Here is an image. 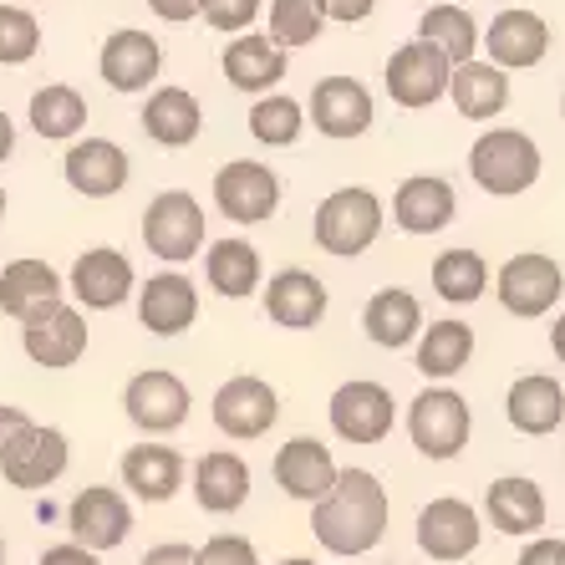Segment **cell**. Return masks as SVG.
Returning a JSON list of instances; mask_svg holds the SVG:
<instances>
[{
	"instance_id": "1",
	"label": "cell",
	"mask_w": 565,
	"mask_h": 565,
	"mask_svg": "<svg viewBox=\"0 0 565 565\" xmlns=\"http://www.w3.org/2000/svg\"><path fill=\"white\" fill-rule=\"evenodd\" d=\"M387 525H393V500L372 469H337L331 489L311 504L316 545L327 555H342V561H356L372 545H382Z\"/></svg>"
},
{
	"instance_id": "2",
	"label": "cell",
	"mask_w": 565,
	"mask_h": 565,
	"mask_svg": "<svg viewBox=\"0 0 565 565\" xmlns=\"http://www.w3.org/2000/svg\"><path fill=\"white\" fill-rule=\"evenodd\" d=\"M403 428H408L413 448H418L423 459L448 463V459H459L463 448H469L473 408H469V397H463L454 382H428V387L408 403V413H403Z\"/></svg>"
},
{
	"instance_id": "3",
	"label": "cell",
	"mask_w": 565,
	"mask_h": 565,
	"mask_svg": "<svg viewBox=\"0 0 565 565\" xmlns=\"http://www.w3.org/2000/svg\"><path fill=\"white\" fill-rule=\"evenodd\" d=\"M382 235V199L362 184L331 189L311 214V239L316 250L337 255V260H356L362 250H372Z\"/></svg>"
},
{
	"instance_id": "4",
	"label": "cell",
	"mask_w": 565,
	"mask_h": 565,
	"mask_svg": "<svg viewBox=\"0 0 565 565\" xmlns=\"http://www.w3.org/2000/svg\"><path fill=\"white\" fill-rule=\"evenodd\" d=\"M469 173L484 194L514 199V194H525V189H535L540 148H535V138L520 128H489V132H479L469 148Z\"/></svg>"
},
{
	"instance_id": "5",
	"label": "cell",
	"mask_w": 565,
	"mask_h": 565,
	"mask_svg": "<svg viewBox=\"0 0 565 565\" xmlns=\"http://www.w3.org/2000/svg\"><path fill=\"white\" fill-rule=\"evenodd\" d=\"M204 204L189 189H158L143 210V245L163 265H184L204 250Z\"/></svg>"
},
{
	"instance_id": "6",
	"label": "cell",
	"mask_w": 565,
	"mask_h": 565,
	"mask_svg": "<svg viewBox=\"0 0 565 565\" xmlns=\"http://www.w3.org/2000/svg\"><path fill=\"white\" fill-rule=\"evenodd\" d=\"M327 418H331V434L342 444L356 448H372L397 428V397L387 382H372V377H352L342 382L327 403Z\"/></svg>"
},
{
	"instance_id": "7",
	"label": "cell",
	"mask_w": 565,
	"mask_h": 565,
	"mask_svg": "<svg viewBox=\"0 0 565 565\" xmlns=\"http://www.w3.org/2000/svg\"><path fill=\"white\" fill-rule=\"evenodd\" d=\"M413 540H418V551L428 555V561L459 565L484 545V514L473 510L469 500H459V494H438V500H428L418 510Z\"/></svg>"
},
{
	"instance_id": "8",
	"label": "cell",
	"mask_w": 565,
	"mask_h": 565,
	"mask_svg": "<svg viewBox=\"0 0 565 565\" xmlns=\"http://www.w3.org/2000/svg\"><path fill=\"white\" fill-rule=\"evenodd\" d=\"M494 296L510 316L520 321H540V316H551L565 296V270L555 255H540V250H520L500 265V276H494Z\"/></svg>"
},
{
	"instance_id": "9",
	"label": "cell",
	"mask_w": 565,
	"mask_h": 565,
	"mask_svg": "<svg viewBox=\"0 0 565 565\" xmlns=\"http://www.w3.org/2000/svg\"><path fill=\"white\" fill-rule=\"evenodd\" d=\"M189 408H194V393H189V382L169 367H143L122 387V413H128V423L148 438L179 434L189 423Z\"/></svg>"
},
{
	"instance_id": "10",
	"label": "cell",
	"mask_w": 565,
	"mask_h": 565,
	"mask_svg": "<svg viewBox=\"0 0 565 565\" xmlns=\"http://www.w3.org/2000/svg\"><path fill=\"white\" fill-rule=\"evenodd\" d=\"M210 418L224 438L235 444H255L280 423V393L255 372H235L230 382H220V393L210 403Z\"/></svg>"
},
{
	"instance_id": "11",
	"label": "cell",
	"mask_w": 565,
	"mask_h": 565,
	"mask_svg": "<svg viewBox=\"0 0 565 565\" xmlns=\"http://www.w3.org/2000/svg\"><path fill=\"white\" fill-rule=\"evenodd\" d=\"M448 72H454V62L438 52L434 41H403L387 56V66H382V82H387V97L397 107L423 113V107H434L448 97Z\"/></svg>"
},
{
	"instance_id": "12",
	"label": "cell",
	"mask_w": 565,
	"mask_h": 565,
	"mask_svg": "<svg viewBox=\"0 0 565 565\" xmlns=\"http://www.w3.org/2000/svg\"><path fill=\"white\" fill-rule=\"evenodd\" d=\"M214 210L230 224H265L280 210V179L270 163L255 158H230L214 173Z\"/></svg>"
},
{
	"instance_id": "13",
	"label": "cell",
	"mask_w": 565,
	"mask_h": 565,
	"mask_svg": "<svg viewBox=\"0 0 565 565\" xmlns=\"http://www.w3.org/2000/svg\"><path fill=\"white\" fill-rule=\"evenodd\" d=\"M66 530H72V540L77 545H87V551L107 555L118 551L122 540L132 535V504L122 489L113 484H87L72 494V504H66Z\"/></svg>"
},
{
	"instance_id": "14",
	"label": "cell",
	"mask_w": 565,
	"mask_h": 565,
	"mask_svg": "<svg viewBox=\"0 0 565 565\" xmlns=\"http://www.w3.org/2000/svg\"><path fill=\"white\" fill-rule=\"evenodd\" d=\"M306 122L331 143H352L377 122V107H372V93L356 77H321L311 103H306Z\"/></svg>"
},
{
	"instance_id": "15",
	"label": "cell",
	"mask_w": 565,
	"mask_h": 565,
	"mask_svg": "<svg viewBox=\"0 0 565 565\" xmlns=\"http://www.w3.org/2000/svg\"><path fill=\"white\" fill-rule=\"evenodd\" d=\"M66 463H72V444H66L62 428H41V423H31L26 434L0 454V479H6L11 489L36 494V489H52L56 479H62Z\"/></svg>"
},
{
	"instance_id": "16",
	"label": "cell",
	"mask_w": 565,
	"mask_h": 565,
	"mask_svg": "<svg viewBox=\"0 0 565 565\" xmlns=\"http://www.w3.org/2000/svg\"><path fill=\"white\" fill-rule=\"evenodd\" d=\"M66 290L77 296L82 311H118L132 290H138V276H132V260L122 250L93 245V250H82L77 260H72Z\"/></svg>"
},
{
	"instance_id": "17",
	"label": "cell",
	"mask_w": 565,
	"mask_h": 565,
	"mask_svg": "<svg viewBox=\"0 0 565 565\" xmlns=\"http://www.w3.org/2000/svg\"><path fill=\"white\" fill-rule=\"evenodd\" d=\"M62 173H66V189L82 199H113L128 189L132 179V158L122 153L113 138H72L62 158Z\"/></svg>"
},
{
	"instance_id": "18",
	"label": "cell",
	"mask_w": 565,
	"mask_h": 565,
	"mask_svg": "<svg viewBox=\"0 0 565 565\" xmlns=\"http://www.w3.org/2000/svg\"><path fill=\"white\" fill-rule=\"evenodd\" d=\"M21 352L36 362V367L46 372H66L77 367L82 356H87V316H82V306H52L46 316H36V321H26L21 327Z\"/></svg>"
},
{
	"instance_id": "19",
	"label": "cell",
	"mask_w": 565,
	"mask_h": 565,
	"mask_svg": "<svg viewBox=\"0 0 565 565\" xmlns=\"http://www.w3.org/2000/svg\"><path fill=\"white\" fill-rule=\"evenodd\" d=\"M260 301H265V316L286 331H311L321 327V316H327V280L306 270V265H286L276 276L260 286Z\"/></svg>"
},
{
	"instance_id": "20",
	"label": "cell",
	"mask_w": 565,
	"mask_h": 565,
	"mask_svg": "<svg viewBox=\"0 0 565 565\" xmlns=\"http://www.w3.org/2000/svg\"><path fill=\"white\" fill-rule=\"evenodd\" d=\"M97 72H103V82L113 93H148L158 82V72H163V46L138 26H118L103 41Z\"/></svg>"
},
{
	"instance_id": "21",
	"label": "cell",
	"mask_w": 565,
	"mask_h": 565,
	"mask_svg": "<svg viewBox=\"0 0 565 565\" xmlns=\"http://www.w3.org/2000/svg\"><path fill=\"white\" fill-rule=\"evenodd\" d=\"M122 489H128L132 500L143 504H169L179 489H184L189 479V463L179 448L158 444V438H143V444H132L128 454H122Z\"/></svg>"
},
{
	"instance_id": "22",
	"label": "cell",
	"mask_w": 565,
	"mask_h": 565,
	"mask_svg": "<svg viewBox=\"0 0 565 565\" xmlns=\"http://www.w3.org/2000/svg\"><path fill=\"white\" fill-rule=\"evenodd\" d=\"M62 301H66V280L46 260H36V255H21V260H11L0 270V311L11 316L15 327H26V321L46 316Z\"/></svg>"
},
{
	"instance_id": "23",
	"label": "cell",
	"mask_w": 565,
	"mask_h": 565,
	"mask_svg": "<svg viewBox=\"0 0 565 565\" xmlns=\"http://www.w3.org/2000/svg\"><path fill=\"white\" fill-rule=\"evenodd\" d=\"M479 46H484L489 62L504 66V72H525V66L545 62V52H551V26H545V15L514 6V11H500L489 21Z\"/></svg>"
},
{
	"instance_id": "24",
	"label": "cell",
	"mask_w": 565,
	"mask_h": 565,
	"mask_svg": "<svg viewBox=\"0 0 565 565\" xmlns=\"http://www.w3.org/2000/svg\"><path fill=\"white\" fill-rule=\"evenodd\" d=\"M138 321L153 337H184L199 321V286L184 270H158L138 286Z\"/></svg>"
},
{
	"instance_id": "25",
	"label": "cell",
	"mask_w": 565,
	"mask_h": 565,
	"mask_svg": "<svg viewBox=\"0 0 565 565\" xmlns=\"http://www.w3.org/2000/svg\"><path fill=\"white\" fill-rule=\"evenodd\" d=\"M270 473H276V489L286 500L316 504L331 489V479H337V459H331V448L321 444V438L301 434V438H290V444L276 448Z\"/></svg>"
},
{
	"instance_id": "26",
	"label": "cell",
	"mask_w": 565,
	"mask_h": 565,
	"mask_svg": "<svg viewBox=\"0 0 565 565\" xmlns=\"http://www.w3.org/2000/svg\"><path fill=\"white\" fill-rule=\"evenodd\" d=\"M504 418H510L514 434H525V438L561 434V423H565L561 377H551V372H525V377H514L510 393H504Z\"/></svg>"
},
{
	"instance_id": "27",
	"label": "cell",
	"mask_w": 565,
	"mask_h": 565,
	"mask_svg": "<svg viewBox=\"0 0 565 565\" xmlns=\"http://www.w3.org/2000/svg\"><path fill=\"white\" fill-rule=\"evenodd\" d=\"M454 214H459V194L438 173H413L393 194V220L403 235H438L454 224Z\"/></svg>"
},
{
	"instance_id": "28",
	"label": "cell",
	"mask_w": 565,
	"mask_h": 565,
	"mask_svg": "<svg viewBox=\"0 0 565 565\" xmlns=\"http://www.w3.org/2000/svg\"><path fill=\"white\" fill-rule=\"evenodd\" d=\"M484 520L500 535H514V540H530L545 530V489L525 473H504L494 484L484 489Z\"/></svg>"
},
{
	"instance_id": "29",
	"label": "cell",
	"mask_w": 565,
	"mask_h": 565,
	"mask_svg": "<svg viewBox=\"0 0 565 565\" xmlns=\"http://www.w3.org/2000/svg\"><path fill=\"white\" fill-rule=\"evenodd\" d=\"M473 347H479V337H473V327L459 321V316L423 321L418 342H413V367L428 382H454L473 362Z\"/></svg>"
},
{
	"instance_id": "30",
	"label": "cell",
	"mask_w": 565,
	"mask_h": 565,
	"mask_svg": "<svg viewBox=\"0 0 565 565\" xmlns=\"http://www.w3.org/2000/svg\"><path fill=\"white\" fill-rule=\"evenodd\" d=\"M224 82L235 93H276V82L286 77V46H276L260 31H239L220 56Z\"/></svg>"
},
{
	"instance_id": "31",
	"label": "cell",
	"mask_w": 565,
	"mask_h": 565,
	"mask_svg": "<svg viewBox=\"0 0 565 565\" xmlns=\"http://www.w3.org/2000/svg\"><path fill=\"white\" fill-rule=\"evenodd\" d=\"M194 500L204 514H235L250 500V463L235 448H210L194 463Z\"/></svg>"
},
{
	"instance_id": "32",
	"label": "cell",
	"mask_w": 565,
	"mask_h": 565,
	"mask_svg": "<svg viewBox=\"0 0 565 565\" xmlns=\"http://www.w3.org/2000/svg\"><path fill=\"white\" fill-rule=\"evenodd\" d=\"M362 331H367V342L382 347V352H403V347L418 342V331H423V301L403 286H382L362 306Z\"/></svg>"
},
{
	"instance_id": "33",
	"label": "cell",
	"mask_w": 565,
	"mask_h": 565,
	"mask_svg": "<svg viewBox=\"0 0 565 565\" xmlns=\"http://www.w3.org/2000/svg\"><path fill=\"white\" fill-rule=\"evenodd\" d=\"M448 97L459 107V118H469V122L500 118L504 107H510V72L494 62L469 56V62H459L448 72Z\"/></svg>"
},
{
	"instance_id": "34",
	"label": "cell",
	"mask_w": 565,
	"mask_h": 565,
	"mask_svg": "<svg viewBox=\"0 0 565 565\" xmlns=\"http://www.w3.org/2000/svg\"><path fill=\"white\" fill-rule=\"evenodd\" d=\"M143 132L158 148H189L204 132V107L189 87H153L143 103Z\"/></svg>"
},
{
	"instance_id": "35",
	"label": "cell",
	"mask_w": 565,
	"mask_h": 565,
	"mask_svg": "<svg viewBox=\"0 0 565 565\" xmlns=\"http://www.w3.org/2000/svg\"><path fill=\"white\" fill-rule=\"evenodd\" d=\"M204 280H210V290L224 296V301H245V296H255V290L265 286L260 250L239 235L214 239L210 255H204Z\"/></svg>"
},
{
	"instance_id": "36",
	"label": "cell",
	"mask_w": 565,
	"mask_h": 565,
	"mask_svg": "<svg viewBox=\"0 0 565 565\" xmlns=\"http://www.w3.org/2000/svg\"><path fill=\"white\" fill-rule=\"evenodd\" d=\"M428 280H434V296H438V301L473 306L489 290V260L479 250H469V245H448V250L434 260Z\"/></svg>"
},
{
	"instance_id": "37",
	"label": "cell",
	"mask_w": 565,
	"mask_h": 565,
	"mask_svg": "<svg viewBox=\"0 0 565 565\" xmlns=\"http://www.w3.org/2000/svg\"><path fill=\"white\" fill-rule=\"evenodd\" d=\"M82 122H87V97H82L77 87L46 82V87L31 93V128H36V138H46V143H72L82 132Z\"/></svg>"
},
{
	"instance_id": "38",
	"label": "cell",
	"mask_w": 565,
	"mask_h": 565,
	"mask_svg": "<svg viewBox=\"0 0 565 565\" xmlns=\"http://www.w3.org/2000/svg\"><path fill=\"white\" fill-rule=\"evenodd\" d=\"M418 41H434L438 52H444L448 62L459 66V62H469V56L479 52V21H473L463 6L444 0V6H428V11H423Z\"/></svg>"
},
{
	"instance_id": "39",
	"label": "cell",
	"mask_w": 565,
	"mask_h": 565,
	"mask_svg": "<svg viewBox=\"0 0 565 565\" xmlns=\"http://www.w3.org/2000/svg\"><path fill=\"white\" fill-rule=\"evenodd\" d=\"M306 132V107L286 93H260L250 107V138L265 148H290Z\"/></svg>"
},
{
	"instance_id": "40",
	"label": "cell",
	"mask_w": 565,
	"mask_h": 565,
	"mask_svg": "<svg viewBox=\"0 0 565 565\" xmlns=\"http://www.w3.org/2000/svg\"><path fill=\"white\" fill-rule=\"evenodd\" d=\"M265 15H270V41H276V46H286V52L311 46V41L321 36V26H327L321 0H270V6H265Z\"/></svg>"
},
{
	"instance_id": "41",
	"label": "cell",
	"mask_w": 565,
	"mask_h": 565,
	"mask_svg": "<svg viewBox=\"0 0 565 565\" xmlns=\"http://www.w3.org/2000/svg\"><path fill=\"white\" fill-rule=\"evenodd\" d=\"M41 52V21L26 6H0V66H26Z\"/></svg>"
},
{
	"instance_id": "42",
	"label": "cell",
	"mask_w": 565,
	"mask_h": 565,
	"mask_svg": "<svg viewBox=\"0 0 565 565\" xmlns=\"http://www.w3.org/2000/svg\"><path fill=\"white\" fill-rule=\"evenodd\" d=\"M265 11V0H199V21L224 36H239V31H255V15Z\"/></svg>"
},
{
	"instance_id": "43",
	"label": "cell",
	"mask_w": 565,
	"mask_h": 565,
	"mask_svg": "<svg viewBox=\"0 0 565 565\" xmlns=\"http://www.w3.org/2000/svg\"><path fill=\"white\" fill-rule=\"evenodd\" d=\"M194 565H260V551L245 535H214L194 545Z\"/></svg>"
},
{
	"instance_id": "44",
	"label": "cell",
	"mask_w": 565,
	"mask_h": 565,
	"mask_svg": "<svg viewBox=\"0 0 565 565\" xmlns=\"http://www.w3.org/2000/svg\"><path fill=\"white\" fill-rule=\"evenodd\" d=\"M514 565H565V540L561 535H530Z\"/></svg>"
},
{
	"instance_id": "45",
	"label": "cell",
	"mask_w": 565,
	"mask_h": 565,
	"mask_svg": "<svg viewBox=\"0 0 565 565\" xmlns=\"http://www.w3.org/2000/svg\"><path fill=\"white\" fill-rule=\"evenodd\" d=\"M36 565H103V555L77 545V540H62V545H46V551L36 555Z\"/></svg>"
},
{
	"instance_id": "46",
	"label": "cell",
	"mask_w": 565,
	"mask_h": 565,
	"mask_svg": "<svg viewBox=\"0 0 565 565\" xmlns=\"http://www.w3.org/2000/svg\"><path fill=\"white\" fill-rule=\"evenodd\" d=\"M372 6L377 0H321V15L327 21H342V26H356V21H367Z\"/></svg>"
},
{
	"instance_id": "47",
	"label": "cell",
	"mask_w": 565,
	"mask_h": 565,
	"mask_svg": "<svg viewBox=\"0 0 565 565\" xmlns=\"http://www.w3.org/2000/svg\"><path fill=\"white\" fill-rule=\"evenodd\" d=\"M31 423H36V418H31L26 408H15V403H0V454H6V448H11L21 434H26Z\"/></svg>"
},
{
	"instance_id": "48",
	"label": "cell",
	"mask_w": 565,
	"mask_h": 565,
	"mask_svg": "<svg viewBox=\"0 0 565 565\" xmlns=\"http://www.w3.org/2000/svg\"><path fill=\"white\" fill-rule=\"evenodd\" d=\"M138 565H194V545H189V540H163V545H153Z\"/></svg>"
},
{
	"instance_id": "49",
	"label": "cell",
	"mask_w": 565,
	"mask_h": 565,
	"mask_svg": "<svg viewBox=\"0 0 565 565\" xmlns=\"http://www.w3.org/2000/svg\"><path fill=\"white\" fill-rule=\"evenodd\" d=\"M148 11L169 26H189V21H199V0H148Z\"/></svg>"
},
{
	"instance_id": "50",
	"label": "cell",
	"mask_w": 565,
	"mask_h": 565,
	"mask_svg": "<svg viewBox=\"0 0 565 565\" xmlns=\"http://www.w3.org/2000/svg\"><path fill=\"white\" fill-rule=\"evenodd\" d=\"M11 148H15V122L6 118V107H0V163L11 158Z\"/></svg>"
},
{
	"instance_id": "51",
	"label": "cell",
	"mask_w": 565,
	"mask_h": 565,
	"mask_svg": "<svg viewBox=\"0 0 565 565\" xmlns=\"http://www.w3.org/2000/svg\"><path fill=\"white\" fill-rule=\"evenodd\" d=\"M551 352H555V362L565 367V311L555 316V327H551Z\"/></svg>"
},
{
	"instance_id": "52",
	"label": "cell",
	"mask_w": 565,
	"mask_h": 565,
	"mask_svg": "<svg viewBox=\"0 0 565 565\" xmlns=\"http://www.w3.org/2000/svg\"><path fill=\"white\" fill-rule=\"evenodd\" d=\"M276 565H321V561H311V555H286V561H276Z\"/></svg>"
},
{
	"instance_id": "53",
	"label": "cell",
	"mask_w": 565,
	"mask_h": 565,
	"mask_svg": "<svg viewBox=\"0 0 565 565\" xmlns=\"http://www.w3.org/2000/svg\"><path fill=\"white\" fill-rule=\"evenodd\" d=\"M0 220H6V189H0Z\"/></svg>"
},
{
	"instance_id": "54",
	"label": "cell",
	"mask_w": 565,
	"mask_h": 565,
	"mask_svg": "<svg viewBox=\"0 0 565 565\" xmlns=\"http://www.w3.org/2000/svg\"><path fill=\"white\" fill-rule=\"evenodd\" d=\"M0 565H6V535H0Z\"/></svg>"
},
{
	"instance_id": "55",
	"label": "cell",
	"mask_w": 565,
	"mask_h": 565,
	"mask_svg": "<svg viewBox=\"0 0 565 565\" xmlns=\"http://www.w3.org/2000/svg\"><path fill=\"white\" fill-rule=\"evenodd\" d=\"M382 565H403V561H382Z\"/></svg>"
},
{
	"instance_id": "56",
	"label": "cell",
	"mask_w": 565,
	"mask_h": 565,
	"mask_svg": "<svg viewBox=\"0 0 565 565\" xmlns=\"http://www.w3.org/2000/svg\"><path fill=\"white\" fill-rule=\"evenodd\" d=\"M561 113H565V97H561Z\"/></svg>"
}]
</instances>
